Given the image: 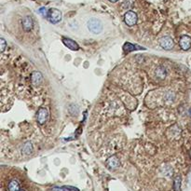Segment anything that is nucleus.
Wrapping results in <instances>:
<instances>
[{"label":"nucleus","instance_id":"1","mask_svg":"<svg viewBox=\"0 0 191 191\" xmlns=\"http://www.w3.org/2000/svg\"><path fill=\"white\" fill-rule=\"evenodd\" d=\"M88 28L91 33L98 35L103 31V23L98 19L91 18L88 22Z\"/></svg>","mask_w":191,"mask_h":191},{"label":"nucleus","instance_id":"11","mask_svg":"<svg viewBox=\"0 0 191 191\" xmlns=\"http://www.w3.org/2000/svg\"><path fill=\"white\" fill-rule=\"evenodd\" d=\"M8 188H9L10 191H20L21 190L20 184H19V182L17 180H11L9 183Z\"/></svg>","mask_w":191,"mask_h":191},{"label":"nucleus","instance_id":"9","mask_svg":"<svg viewBox=\"0 0 191 191\" xmlns=\"http://www.w3.org/2000/svg\"><path fill=\"white\" fill-rule=\"evenodd\" d=\"M43 77L40 72H34L31 75V82L34 86H38L42 83Z\"/></svg>","mask_w":191,"mask_h":191},{"label":"nucleus","instance_id":"8","mask_svg":"<svg viewBox=\"0 0 191 191\" xmlns=\"http://www.w3.org/2000/svg\"><path fill=\"white\" fill-rule=\"evenodd\" d=\"M22 28L24 31L26 32H29L30 30H32V28L34 27V22H33V19H32L30 16H25L23 19H22Z\"/></svg>","mask_w":191,"mask_h":191},{"label":"nucleus","instance_id":"3","mask_svg":"<svg viewBox=\"0 0 191 191\" xmlns=\"http://www.w3.org/2000/svg\"><path fill=\"white\" fill-rule=\"evenodd\" d=\"M124 20H125L126 24L128 26H133V25L136 24L138 17H137V14L134 11L131 10V11L126 12V14L124 16Z\"/></svg>","mask_w":191,"mask_h":191},{"label":"nucleus","instance_id":"4","mask_svg":"<svg viewBox=\"0 0 191 191\" xmlns=\"http://www.w3.org/2000/svg\"><path fill=\"white\" fill-rule=\"evenodd\" d=\"M160 45L162 49L166 50H170L173 48L174 46V42L173 39L170 37H163L160 39Z\"/></svg>","mask_w":191,"mask_h":191},{"label":"nucleus","instance_id":"16","mask_svg":"<svg viewBox=\"0 0 191 191\" xmlns=\"http://www.w3.org/2000/svg\"><path fill=\"white\" fill-rule=\"evenodd\" d=\"M0 46H1V51L3 52L6 49V46H7L6 41H5L4 38H0Z\"/></svg>","mask_w":191,"mask_h":191},{"label":"nucleus","instance_id":"18","mask_svg":"<svg viewBox=\"0 0 191 191\" xmlns=\"http://www.w3.org/2000/svg\"><path fill=\"white\" fill-rule=\"evenodd\" d=\"M20 191H24V190H20Z\"/></svg>","mask_w":191,"mask_h":191},{"label":"nucleus","instance_id":"2","mask_svg":"<svg viewBox=\"0 0 191 191\" xmlns=\"http://www.w3.org/2000/svg\"><path fill=\"white\" fill-rule=\"evenodd\" d=\"M48 19L52 23H58L62 21V12L57 9H50L48 11Z\"/></svg>","mask_w":191,"mask_h":191},{"label":"nucleus","instance_id":"6","mask_svg":"<svg viewBox=\"0 0 191 191\" xmlns=\"http://www.w3.org/2000/svg\"><path fill=\"white\" fill-rule=\"evenodd\" d=\"M179 45L183 50H187L191 48V38L188 36H182L179 40Z\"/></svg>","mask_w":191,"mask_h":191},{"label":"nucleus","instance_id":"13","mask_svg":"<svg viewBox=\"0 0 191 191\" xmlns=\"http://www.w3.org/2000/svg\"><path fill=\"white\" fill-rule=\"evenodd\" d=\"M32 151H33V147H32V144L31 143H26L23 147H22V153L25 156H28L32 153Z\"/></svg>","mask_w":191,"mask_h":191},{"label":"nucleus","instance_id":"17","mask_svg":"<svg viewBox=\"0 0 191 191\" xmlns=\"http://www.w3.org/2000/svg\"><path fill=\"white\" fill-rule=\"evenodd\" d=\"M110 2H112V3H116V2H117L118 0H109Z\"/></svg>","mask_w":191,"mask_h":191},{"label":"nucleus","instance_id":"14","mask_svg":"<svg viewBox=\"0 0 191 191\" xmlns=\"http://www.w3.org/2000/svg\"><path fill=\"white\" fill-rule=\"evenodd\" d=\"M181 187V178L180 176H176L173 180V189L174 191H180Z\"/></svg>","mask_w":191,"mask_h":191},{"label":"nucleus","instance_id":"10","mask_svg":"<svg viewBox=\"0 0 191 191\" xmlns=\"http://www.w3.org/2000/svg\"><path fill=\"white\" fill-rule=\"evenodd\" d=\"M106 165L111 170L117 169L119 166V161H118V158L116 156L110 157L108 160L106 161Z\"/></svg>","mask_w":191,"mask_h":191},{"label":"nucleus","instance_id":"12","mask_svg":"<svg viewBox=\"0 0 191 191\" xmlns=\"http://www.w3.org/2000/svg\"><path fill=\"white\" fill-rule=\"evenodd\" d=\"M156 76H157V78H160V79L165 78V77H166V69L164 67H162V66L158 67L156 70Z\"/></svg>","mask_w":191,"mask_h":191},{"label":"nucleus","instance_id":"7","mask_svg":"<svg viewBox=\"0 0 191 191\" xmlns=\"http://www.w3.org/2000/svg\"><path fill=\"white\" fill-rule=\"evenodd\" d=\"M62 43L65 44L66 47H67L69 50H73V51H77V50H79V46H78V44L76 41L70 39V38H62Z\"/></svg>","mask_w":191,"mask_h":191},{"label":"nucleus","instance_id":"5","mask_svg":"<svg viewBox=\"0 0 191 191\" xmlns=\"http://www.w3.org/2000/svg\"><path fill=\"white\" fill-rule=\"evenodd\" d=\"M48 117H49V111L47 108H40L38 112V116H37V118H38V122L40 124V125H43L47 122L48 120Z\"/></svg>","mask_w":191,"mask_h":191},{"label":"nucleus","instance_id":"15","mask_svg":"<svg viewBox=\"0 0 191 191\" xmlns=\"http://www.w3.org/2000/svg\"><path fill=\"white\" fill-rule=\"evenodd\" d=\"M135 46L134 45H133V44H131V43H126L124 46H123V49H124V50H126V51H133V50H135Z\"/></svg>","mask_w":191,"mask_h":191}]
</instances>
